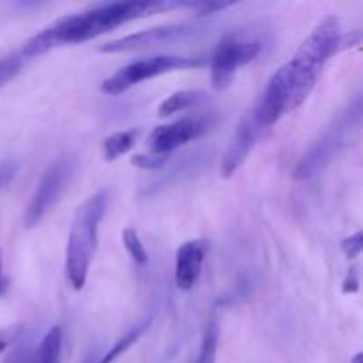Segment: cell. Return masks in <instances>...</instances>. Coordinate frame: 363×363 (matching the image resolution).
I'll return each mask as SVG.
<instances>
[{
  "mask_svg": "<svg viewBox=\"0 0 363 363\" xmlns=\"http://www.w3.org/2000/svg\"><path fill=\"white\" fill-rule=\"evenodd\" d=\"M172 9H183V2L174 0H130V2H110L99 4L92 9L80 14H71L60 20L53 21L39 34L28 39L20 55L27 59L43 55L52 48L62 45H77L94 39L105 32L113 30L116 27L128 23V21L140 20V18L152 16L158 13H167Z\"/></svg>",
  "mask_w": 363,
  "mask_h": 363,
  "instance_id": "1",
  "label": "cell"
},
{
  "mask_svg": "<svg viewBox=\"0 0 363 363\" xmlns=\"http://www.w3.org/2000/svg\"><path fill=\"white\" fill-rule=\"evenodd\" d=\"M340 21L335 16H326L301 43L293 59L277 73L282 78L286 91L287 113L300 108L311 96L326 66L333 55L339 53Z\"/></svg>",
  "mask_w": 363,
  "mask_h": 363,
  "instance_id": "2",
  "label": "cell"
},
{
  "mask_svg": "<svg viewBox=\"0 0 363 363\" xmlns=\"http://www.w3.org/2000/svg\"><path fill=\"white\" fill-rule=\"evenodd\" d=\"M106 206H108V190H99L74 211L66 250L67 280L74 291H80L85 286L98 245L99 223L105 216Z\"/></svg>",
  "mask_w": 363,
  "mask_h": 363,
  "instance_id": "3",
  "label": "cell"
},
{
  "mask_svg": "<svg viewBox=\"0 0 363 363\" xmlns=\"http://www.w3.org/2000/svg\"><path fill=\"white\" fill-rule=\"evenodd\" d=\"M360 124L362 96L358 94L342 112H339V116L323 131L321 137L305 152V156L300 160L296 170H294V179L307 181L321 174L353 140L354 133L360 130Z\"/></svg>",
  "mask_w": 363,
  "mask_h": 363,
  "instance_id": "4",
  "label": "cell"
},
{
  "mask_svg": "<svg viewBox=\"0 0 363 363\" xmlns=\"http://www.w3.org/2000/svg\"><path fill=\"white\" fill-rule=\"evenodd\" d=\"M206 64L204 57L190 55H155L145 57L130 62L128 66L121 67L119 71L101 82V92L106 96L123 94L124 91L131 89L133 85L142 84L149 78H156L160 74L170 73L176 69H190V67H202Z\"/></svg>",
  "mask_w": 363,
  "mask_h": 363,
  "instance_id": "5",
  "label": "cell"
},
{
  "mask_svg": "<svg viewBox=\"0 0 363 363\" xmlns=\"http://www.w3.org/2000/svg\"><path fill=\"white\" fill-rule=\"evenodd\" d=\"M262 46L254 39L227 35L215 48L211 57V85L215 91H225L236 78L240 67L250 64L261 53Z\"/></svg>",
  "mask_w": 363,
  "mask_h": 363,
  "instance_id": "6",
  "label": "cell"
},
{
  "mask_svg": "<svg viewBox=\"0 0 363 363\" xmlns=\"http://www.w3.org/2000/svg\"><path fill=\"white\" fill-rule=\"evenodd\" d=\"M73 170L74 162L69 156H60L59 160H55V162L48 167L45 176L39 181L34 195H32L27 209H25V229H32V227H35L41 222L43 216L50 211V208L55 204L57 199H59L60 194L64 191V188L67 186L71 176H73Z\"/></svg>",
  "mask_w": 363,
  "mask_h": 363,
  "instance_id": "7",
  "label": "cell"
},
{
  "mask_svg": "<svg viewBox=\"0 0 363 363\" xmlns=\"http://www.w3.org/2000/svg\"><path fill=\"white\" fill-rule=\"evenodd\" d=\"M266 130H269V124L262 117L261 110L254 106L241 121L225 155H223L222 163H220V176L225 177V179L233 177L240 170V167L247 162V158L254 151L259 138L264 135Z\"/></svg>",
  "mask_w": 363,
  "mask_h": 363,
  "instance_id": "8",
  "label": "cell"
},
{
  "mask_svg": "<svg viewBox=\"0 0 363 363\" xmlns=\"http://www.w3.org/2000/svg\"><path fill=\"white\" fill-rule=\"evenodd\" d=\"M201 27H195L191 23H177V25H163V27H152L147 30L137 32V34L124 35L121 39L105 43L99 46V52L103 53H123L133 52V50L152 48L160 45H172V43L184 41L191 38L197 32H201Z\"/></svg>",
  "mask_w": 363,
  "mask_h": 363,
  "instance_id": "9",
  "label": "cell"
},
{
  "mask_svg": "<svg viewBox=\"0 0 363 363\" xmlns=\"http://www.w3.org/2000/svg\"><path fill=\"white\" fill-rule=\"evenodd\" d=\"M211 130L208 117H184L174 123L158 126L149 135V149L152 155H170L181 145L204 137Z\"/></svg>",
  "mask_w": 363,
  "mask_h": 363,
  "instance_id": "10",
  "label": "cell"
},
{
  "mask_svg": "<svg viewBox=\"0 0 363 363\" xmlns=\"http://www.w3.org/2000/svg\"><path fill=\"white\" fill-rule=\"evenodd\" d=\"M206 254H208V243L204 240H191L181 245L176 254V268H174L177 289H194L201 277Z\"/></svg>",
  "mask_w": 363,
  "mask_h": 363,
  "instance_id": "11",
  "label": "cell"
},
{
  "mask_svg": "<svg viewBox=\"0 0 363 363\" xmlns=\"http://www.w3.org/2000/svg\"><path fill=\"white\" fill-rule=\"evenodd\" d=\"M208 99V94L204 91H179L170 94L169 98L163 99L158 106L160 117H169L172 113L184 112V110L195 108L197 105L204 103Z\"/></svg>",
  "mask_w": 363,
  "mask_h": 363,
  "instance_id": "12",
  "label": "cell"
},
{
  "mask_svg": "<svg viewBox=\"0 0 363 363\" xmlns=\"http://www.w3.org/2000/svg\"><path fill=\"white\" fill-rule=\"evenodd\" d=\"M151 323H152V318L149 315V318H145L144 321H140L138 325L131 326V328L128 330V332L124 333L121 339L116 340V344H113V346L110 347L105 354H101V358H99L98 363H113L117 358L123 357L124 353H128V351H130L131 347H133L135 344L142 339V335L147 332V328L151 326Z\"/></svg>",
  "mask_w": 363,
  "mask_h": 363,
  "instance_id": "13",
  "label": "cell"
},
{
  "mask_svg": "<svg viewBox=\"0 0 363 363\" xmlns=\"http://www.w3.org/2000/svg\"><path fill=\"white\" fill-rule=\"evenodd\" d=\"M60 353H62V330L60 326H52L43 337L38 350L30 353L28 363H60Z\"/></svg>",
  "mask_w": 363,
  "mask_h": 363,
  "instance_id": "14",
  "label": "cell"
},
{
  "mask_svg": "<svg viewBox=\"0 0 363 363\" xmlns=\"http://www.w3.org/2000/svg\"><path fill=\"white\" fill-rule=\"evenodd\" d=\"M138 131L137 130H126V131H117L106 137L103 140V158L106 162H113V160L121 158L126 155L135 144H137Z\"/></svg>",
  "mask_w": 363,
  "mask_h": 363,
  "instance_id": "15",
  "label": "cell"
},
{
  "mask_svg": "<svg viewBox=\"0 0 363 363\" xmlns=\"http://www.w3.org/2000/svg\"><path fill=\"white\" fill-rule=\"evenodd\" d=\"M218 340H220V326L216 315H211V319L206 325L204 333H202L201 350L195 363H216V353H218Z\"/></svg>",
  "mask_w": 363,
  "mask_h": 363,
  "instance_id": "16",
  "label": "cell"
},
{
  "mask_svg": "<svg viewBox=\"0 0 363 363\" xmlns=\"http://www.w3.org/2000/svg\"><path fill=\"white\" fill-rule=\"evenodd\" d=\"M123 243H124V248H126L128 254L131 255V259H133L138 266L147 264V261H149L147 250H145L144 243L140 241V236H138L137 230L131 229V227L124 229Z\"/></svg>",
  "mask_w": 363,
  "mask_h": 363,
  "instance_id": "17",
  "label": "cell"
},
{
  "mask_svg": "<svg viewBox=\"0 0 363 363\" xmlns=\"http://www.w3.org/2000/svg\"><path fill=\"white\" fill-rule=\"evenodd\" d=\"M25 59L20 53H11L0 59V87L13 80L23 67Z\"/></svg>",
  "mask_w": 363,
  "mask_h": 363,
  "instance_id": "18",
  "label": "cell"
},
{
  "mask_svg": "<svg viewBox=\"0 0 363 363\" xmlns=\"http://www.w3.org/2000/svg\"><path fill=\"white\" fill-rule=\"evenodd\" d=\"M170 155H135L131 156V165L142 170H160L167 165Z\"/></svg>",
  "mask_w": 363,
  "mask_h": 363,
  "instance_id": "19",
  "label": "cell"
},
{
  "mask_svg": "<svg viewBox=\"0 0 363 363\" xmlns=\"http://www.w3.org/2000/svg\"><path fill=\"white\" fill-rule=\"evenodd\" d=\"M234 6V2H215V0H208V2H183V7L186 9H194L197 16H209L218 11L227 9V7Z\"/></svg>",
  "mask_w": 363,
  "mask_h": 363,
  "instance_id": "20",
  "label": "cell"
},
{
  "mask_svg": "<svg viewBox=\"0 0 363 363\" xmlns=\"http://www.w3.org/2000/svg\"><path fill=\"white\" fill-rule=\"evenodd\" d=\"M21 330H23L21 325H11L6 326V328H0V354H2L11 344L16 342L18 337L21 335Z\"/></svg>",
  "mask_w": 363,
  "mask_h": 363,
  "instance_id": "21",
  "label": "cell"
},
{
  "mask_svg": "<svg viewBox=\"0 0 363 363\" xmlns=\"http://www.w3.org/2000/svg\"><path fill=\"white\" fill-rule=\"evenodd\" d=\"M363 247V241H362V233H354L353 236L346 238L342 241V252L347 255L350 259H354L360 255Z\"/></svg>",
  "mask_w": 363,
  "mask_h": 363,
  "instance_id": "22",
  "label": "cell"
},
{
  "mask_svg": "<svg viewBox=\"0 0 363 363\" xmlns=\"http://www.w3.org/2000/svg\"><path fill=\"white\" fill-rule=\"evenodd\" d=\"M18 172V163L14 160H6V162H0V190L6 186L7 183H11L14 176Z\"/></svg>",
  "mask_w": 363,
  "mask_h": 363,
  "instance_id": "23",
  "label": "cell"
},
{
  "mask_svg": "<svg viewBox=\"0 0 363 363\" xmlns=\"http://www.w3.org/2000/svg\"><path fill=\"white\" fill-rule=\"evenodd\" d=\"M28 358H30V347L28 344L20 342L4 363H28Z\"/></svg>",
  "mask_w": 363,
  "mask_h": 363,
  "instance_id": "24",
  "label": "cell"
},
{
  "mask_svg": "<svg viewBox=\"0 0 363 363\" xmlns=\"http://www.w3.org/2000/svg\"><path fill=\"white\" fill-rule=\"evenodd\" d=\"M358 291V273L357 268H350L346 279H344L342 284V293L344 294H353Z\"/></svg>",
  "mask_w": 363,
  "mask_h": 363,
  "instance_id": "25",
  "label": "cell"
},
{
  "mask_svg": "<svg viewBox=\"0 0 363 363\" xmlns=\"http://www.w3.org/2000/svg\"><path fill=\"white\" fill-rule=\"evenodd\" d=\"M6 289H7V282H6V280L0 279V296H2V294L6 293Z\"/></svg>",
  "mask_w": 363,
  "mask_h": 363,
  "instance_id": "26",
  "label": "cell"
},
{
  "mask_svg": "<svg viewBox=\"0 0 363 363\" xmlns=\"http://www.w3.org/2000/svg\"><path fill=\"white\" fill-rule=\"evenodd\" d=\"M362 358H363L362 353H357L353 358H351L350 363H362Z\"/></svg>",
  "mask_w": 363,
  "mask_h": 363,
  "instance_id": "27",
  "label": "cell"
},
{
  "mask_svg": "<svg viewBox=\"0 0 363 363\" xmlns=\"http://www.w3.org/2000/svg\"><path fill=\"white\" fill-rule=\"evenodd\" d=\"M0 279H2V254H0Z\"/></svg>",
  "mask_w": 363,
  "mask_h": 363,
  "instance_id": "28",
  "label": "cell"
}]
</instances>
